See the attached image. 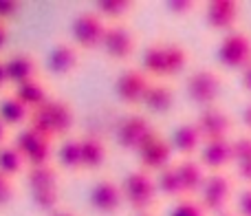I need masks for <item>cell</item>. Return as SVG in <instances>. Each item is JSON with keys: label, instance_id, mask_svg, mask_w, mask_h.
Returning <instances> with one entry per match:
<instances>
[{"label": "cell", "instance_id": "1", "mask_svg": "<svg viewBox=\"0 0 251 216\" xmlns=\"http://www.w3.org/2000/svg\"><path fill=\"white\" fill-rule=\"evenodd\" d=\"M33 130H38L40 135L53 139H64L71 135L75 126V112L73 106L64 100L57 97H49L42 106H38L35 110H31L29 124Z\"/></svg>", "mask_w": 251, "mask_h": 216}, {"label": "cell", "instance_id": "2", "mask_svg": "<svg viewBox=\"0 0 251 216\" xmlns=\"http://www.w3.org/2000/svg\"><path fill=\"white\" fill-rule=\"evenodd\" d=\"M122 194H124V203H128L137 214L150 212V208L154 205L156 196H159L154 174L146 172L141 168L128 172L122 181Z\"/></svg>", "mask_w": 251, "mask_h": 216}, {"label": "cell", "instance_id": "3", "mask_svg": "<svg viewBox=\"0 0 251 216\" xmlns=\"http://www.w3.org/2000/svg\"><path fill=\"white\" fill-rule=\"evenodd\" d=\"M216 57L223 69L245 71L251 64V35L245 29H234L223 35Z\"/></svg>", "mask_w": 251, "mask_h": 216}, {"label": "cell", "instance_id": "4", "mask_svg": "<svg viewBox=\"0 0 251 216\" xmlns=\"http://www.w3.org/2000/svg\"><path fill=\"white\" fill-rule=\"evenodd\" d=\"M11 143L22 155L26 168L53 163V141L49 137H44V135H40L38 130H33L31 126H22Z\"/></svg>", "mask_w": 251, "mask_h": 216}, {"label": "cell", "instance_id": "5", "mask_svg": "<svg viewBox=\"0 0 251 216\" xmlns=\"http://www.w3.org/2000/svg\"><path fill=\"white\" fill-rule=\"evenodd\" d=\"M187 95L196 106L207 108L218 102L223 93V75L216 69H196L187 75Z\"/></svg>", "mask_w": 251, "mask_h": 216}, {"label": "cell", "instance_id": "6", "mask_svg": "<svg viewBox=\"0 0 251 216\" xmlns=\"http://www.w3.org/2000/svg\"><path fill=\"white\" fill-rule=\"evenodd\" d=\"M106 27L108 25L95 11H82L71 22V42L79 51H95L101 47Z\"/></svg>", "mask_w": 251, "mask_h": 216}, {"label": "cell", "instance_id": "7", "mask_svg": "<svg viewBox=\"0 0 251 216\" xmlns=\"http://www.w3.org/2000/svg\"><path fill=\"white\" fill-rule=\"evenodd\" d=\"M201 205L207 214H221L227 210L234 196V181L225 172H207L205 183L201 188Z\"/></svg>", "mask_w": 251, "mask_h": 216}, {"label": "cell", "instance_id": "8", "mask_svg": "<svg viewBox=\"0 0 251 216\" xmlns=\"http://www.w3.org/2000/svg\"><path fill=\"white\" fill-rule=\"evenodd\" d=\"M100 49L106 53V57H110L113 62H126L137 51V33H134L128 25H124V22H119V25H108Z\"/></svg>", "mask_w": 251, "mask_h": 216}, {"label": "cell", "instance_id": "9", "mask_svg": "<svg viewBox=\"0 0 251 216\" xmlns=\"http://www.w3.org/2000/svg\"><path fill=\"white\" fill-rule=\"evenodd\" d=\"M154 133H156V128L152 126V121L146 115L130 112V115H126L117 124V143L124 150L137 152Z\"/></svg>", "mask_w": 251, "mask_h": 216}, {"label": "cell", "instance_id": "10", "mask_svg": "<svg viewBox=\"0 0 251 216\" xmlns=\"http://www.w3.org/2000/svg\"><path fill=\"white\" fill-rule=\"evenodd\" d=\"M137 159H139L141 170H146V172H150V174H156L159 170H163L165 165L172 163V159H174V150H172V146H170V139L154 133L137 150Z\"/></svg>", "mask_w": 251, "mask_h": 216}, {"label": "cell", "instance_id": "11", "mask_svg": "<svg viewBox=\"0 0 251 216\" xmlns=\"http://www.w3.org/2000/svg\"><path fill=\"white\" fill-rule=\"evenodd\" d=\"M93 210L97 214L104 216H113L122 210L124 205V194H122V183L115 181L113 177H101L97 179V183L91 188V194H88Z\"/></svg>", "mask_w": 251, "mask_h": 216}, {"label": "cell", "instance_id": "12", "mask_svg": "<svg viewBox=\"0 0 251 216\" xmlns=\"http://www.w3.org/2000/svg\"><path fill=\"white\" fill-rule=\"evenodd\" d=\"M243 4L238 0H209L205 4V20L212 31L218 33H229L238 29Z\"/></svg>", "mask_w": 251, "mask_h": 216}, {"label": "cell", "instance_id": "13", "mask_svg": "<svg viewBox=\"0 0 251 216\" xmlns=\"http://www.w3.org/2000/svg\"><path fill=\"white\" fill-rule=\"evenodd\" d=\"M150 82L152 80L148 78L141 69L130 66V69L119 73L117 82H115V93H117L122 104L139 106L143 102V97H146V91H148V86H150Z\"/></svg>", "mask_w": 251, "mask_h": 216}, {"label": "cell", "instance_id": "14", "mask_svg": "<svg viewBox=\"0 0 251 216\" xmlns=\"http://www.w3.org/2000/svg\"><path fill=\"white\" fill-rule=\"evenodd\" d=\"M194 124H196V128H199L203 141L205 139L229 137L231 128H234V119H231V115L218 104L201 108V112H199V117L194 119Z\"/></svg>", "mask_w": 251, "mask_h": 216}, {"label": "cell", "instance_id": "15", "mask_svg": "<svg viewBox=\"0 0 251 216\" xmlns=\"http://www.w3.org/2000/svg\"><path fill=\"white\" fill-rule=\"evenodd\" d=\"M199 163L205 168V172H225L227 165L234 163L231 139H205L199 148Z\"/></svg>", "mask_w": 251, "mask_h": 216}, {"label": "cell", "instance_id": "16", "mask_svg": "<svg viewBox=\"0 0 251 216\" xmlns=\"http://www.w3.org/2000/svg\"><path fill=\"white\" fill-rule=\"evenodd\" d=\"M79 66V49L73 42H55L47 55V71L55 78H66Z\"/></svg>", "mask_w": 251, "mask_h": 216}, {"label": "cell", "instance_id": "17", "mask_svg": "<svg viewBox=\"0 0 251 216\" xmlns=\"http://www.w3.org/2000/svg\"><path fill=\"white\" fill-rule=\"evenodd\" d=\"M2 62H4V73H7V84H11L13 88L25 82H31V80H38L40 75L38 60H35V55H31L26 51L13 53Z\"/></svg>", "mask_w": 251, "mask_h": 216}, {"label": "cell", "instance_id": "18", "mask_svg": "<svg viewBox=\"0 0 251 216\" xmlns=\"http://www.w3.org/2000/svg\"><path fill=\"white\" fill-rule=\"evenodd\" d=\"M174 104H176V93H174L172 84L152 80L141 106H146V110L152 112V115H165V112L172 110Z\"/></svg>", "mask_w": 251, "mask_h": 216}, {"label": "cell", "instance_id": "19", "mask_svg": "<svg viewBox=\"0 0 251 216\" xmlns=\"http://www.w3.org/2000/svg\"><path fill=\"white\" fill-rule=\"evenodd\" d=\"M174 165H176L178 181H181V188H183V196H192V199H194L201 192V188H203L205 177H207L205 168L194 157H185V159L176 161Z\"/></svg>", "mask_w": 251, "mask_h": 216}, {"label": "cell", "instance_id": "20", "mask_svg": "<svg viewBox=\"0 0 251 216\" xmlns=\"http://www.w3.org/2000/svg\"><path fill=\"white\" fill-rule=\"evenodd\" d=\"M79 152H82V170H88V172L101 170L108 159V146L100 135H82Z\"/></svg>", "mask_w": 251, "mask_h": 216}, {"label": "cell", "instance_id": "21", "mask_svg": "<svg viewBox=\"0 0 251 216\" xmlns=\"http://www.w3.org/2000/svg\"><path fill=\"white\" fill-rule=\"evenodd\" d=\"M201 143H203V137H201L194 121H181V124L174 128L172 139H170L172 150L178 152L183 159H185V157H194L196 152H199Z\"/></svg>", "mask_w": 251, "mask_h": 216}, {"label": "cell", "instance_id": "22", "mask_svg": "<svg viewBox=\"0 0 251 216\" xmlns=\"http://www.w3.org/2000/svg\"><path fill=\"white\" fill-rule=\"evenodd\" d=\"M25 179L29 192L35 190H49V188H60L62 172L57 170L55 163H44V165H31L25 170Z\"/></svg>", "mask_w": 251, "mask_h": 216}, {"label": "cell", "instance_id": "23", "mask_svg": "<svg viewBox=\"0 0 251 216\" xmlns=\"http://www.w3.org/2000/svg\"><path fill=\"white\" fill-rule=\"evenodd\" d=\"M53 157L57 161V170H66V172H82V152H79V137H69L62 139L60 148L53 150Z\"/></svg>", "mask_w": 251, "mask_h": 216}, {"label": "cell", "instance_id": "24", "mask_svg": "<svg viewBox=\"0 0 251 216\" xmlns=\"http://www.w3.org/2000/svg\"><path fill=\"white\" fill-rule=\"evenodd\" d=\"M137 2L134 0H100L93 4V11L106 22V25H119L128 16H132Z\"/></svg>", "mask_w": 251, "mask_h": 216}, {"label": "cell", "instance_id": "25", "mask_svg": "<svg viewBox=\"0 0 251 216\" xmlns=\"http://www.w3.org/2000/svg\"><path fill=\"white\" fill-rule=\"evenodd\" d=\"M139 69L150 80H165V55H163V40L150 42L141 53V66Z\"/></svg>", "mask_w": 251, "mask_h": 216}, {"label": "cell", "instance_id": "26", "mask_svg": "<svg viewBox=\"0 0 251 216\" xmlns=\"http://www.w3.org/2000/svg\"><path fill=\"white\" fill-rule=\"evenodd\" d=\"M11 95L16 97V100L20 102L22 106L29 108V110H35V108L42 106L44 102L51 97V95H49V86L40 78L38 80H31V82L20 84V86H16Z\"/></svg>", "mask_w": 251, "mask_h": 216}, {"label": "cell", "instance_id": "27", "mask_svg": "<svg viewBox=\"0 0 251 216\" xmlns=\"http://www.w3.org/2000/svg\"><path fill=\"white\" fill-rule=\"evenodd\" d=\"M163 55H165V80L176 78L190 64V51L181 42L163 40Z\"/></svg>", "mask_w": 251, "mask_h": 216}, {"label": "cell", "instance_id": "28", "mask_svg": "<svg viewBox=\"0 0 251 216\" xmlns=\"http://www.w3.org/2000/svg\"><path fill=\"white\" fill-rule=\"evenodd\" d=\"M31 110L26 106H22L13 95H7L0 100V121L4 124V128H22L29 124Z\"/></svg>", "mask_w": 251, "mask_h": 216}, {"label": "cell", "instance_id": "29", "mask_svg": "<svg viewBox=\"0 0 251 216\" xmlns=\"http://www.w3.org/2000/svg\"><path fill=\"white\" fill-rule=\"evenodd\" d=\"M154 183H156V192L161 196H165V199H176V201L183 199V188H181V181H178L174 161L154 174Z\"/></svg>", "mask_w": 251, "mask_h": 216}, {"label": "cell", "instance_id": "30", "mask_svg": "<svg viewBox=\"0 0 251 216\" xmlns=\"http://www.w3.org/2000/svg\"><path fill=\"white\" fill-rule=\"evenodd\" d=\"M26 163L22 159V155L16 150L13 143H2L0 146V174L9 179H16L20 174H25Z\"/></svg>", "mask_w": 251, "mask_h": 216}, {"label": "cell", "instance_id": "31", "mask_svg": "<svg viewBox=\"0 0 251 216\" xmlns=\"http://www.w3.org/2000/svg\"><path fill=\"white\" fill-rule=\"evenodd\" d=\"M31 201H33V208L42 214H51L60 208L62 201V188H49V190H35L31 192Z\"/></svg>", "mask_w": 251, "mask_h": 216}, {"label": "cell", "instance_id": "32", "mask_svg": "<svg viewBox=\"0 0 251 216\" xmlns=\"http://www.w3.org/2000/svg\"><path fill=\"white\" fill-rule=\"evenodd\" d=\"M170 216H207V212L201 205V201L192 199V196H183V199H178L174 203Z\"/></svg>", "mask_w": 251, "mask_h": 216}, {"label": "cell", "instance_id": "33", "mask_svg": "<svg viewBox=\"0 0 251 216\" xmlns=\"http://www.w3.org/2000/svg\"><path fill=\"white\" fill-rule=\"evenodd\" d=\"M163 7H165V11H168L170 16L187 18L201 7V2H196V0H165Z\"/></svg>", "mask_w": 251, "mask_h": 216}, {"label": "cell", "instance_id": "34", "mask_svg": "<svg viewBox=\"0 0 251 216\" xmlns=\"http://www.w3.org/2000/svg\"><path fill=\"white\" fill-rule=\"evenodd\" d=\"M16 199V186H13V179L0 174V210L7 208L9 203H13Z\"/></svg>", "mask_w": 251, "mask_h": 216}, {"label": "cell", "instance_id": "35", "mask_svg": "<svg viewBox=\"0 0 251 216\" xmlns=\"http://www.w3.org/2000/svg\"><path fill=\"white\" fill-rule=\"evenodd\" d=\"M20 9H22L20 0H0V22L7 25L9 20H13L20 13Z\"/></svg>", "mask_w": 251, "mask_h": 216}, {"label": "cell", "instance_id": "36", "mask_svg": "<svg viewBox=\"0 0 251 216\" xmlns=\"http://www.w3.org/2000/svg\"><path fill=\"white\" fill-rule=\"evenodd\" d=\"M238 216H251V186L238 194Z\"/></svg>", "mask_w": 251, "mask_h": 216}, {"label": "cell", "instance_id": "37", "mask_svg": "<svg viewBox=\"0 0 251 216\" xmlns=\"http://www.w3.org/2000/svg\"><path fill=\"white\" fill-rule=\"evenodd\" d=\"M236 172H238V179L240 181H245L247 186H251V155L245 157V159L236 161Z\"/></svg>", "mask_w": 251, "mask_h": 216}, {"label": "cell", "instance_id": "38", "mask_svg": "<svg viewBox=\"0 0 251 216\" xmlns=\"http://www.w3.org/2000/svg\"><path fill=\"white\" fill-rule=\"evenodd\" d=\"M240 73H243V86L247 88V93L251 95V64L245 71H240Z\"/></svg>", "mask_w": 251, "mask_h": 216}, {"label": "cell", "instance_id": "39", "mask_svg": "<svg viewBox=\"0 0 251 216\" xmlns=\"http://www.w3.org/2000/svg\"><path fill=\"white\" fill-rule=\"evenodd\" d=\"M7 40H9V29H7V25H4V22H0V51L4 49Z\"/></svg>", "mask_w": 251, "mask_h": 216}, {"label": "cell", "instance_id": "40", "mask_svg": "<svg viewBox=\"0 0 251 216\" xmlns=\"http://www.w3.org/2000/svg\"><path fill=\"white\" fill-rule=\"evenodd\" d=\"M243 124H245V128L251 133V102L245 106V110H243Z\"/></svg>", "mask_w": 251, "mask_h": 216}, {"label": "cell", "instance_id": "41", "mask_svg": "<svg viewBox=\"0 0 251 216\" xmlns=\"http://www.w3.org/2000/svg\"><path fill=\"white\" fill-rule=\"evenodd\" d=\"M49 216H79V214H75L73 210H66V208H57L55 212H51Z\"/></svg>", "mask_w": 251, "mask_h": 216}, {"label": "cell", "instance_id": "42", "mask_svg": "<svg viewBox=\"0 0 251 216\" xmlns=\"http://www.w3.org/2000/svg\"><path fill=\"white\" fill-rule=\"evenodd\" d=\"M7 86V73H4V62L0 60V91Z\"/></svg>", "mask_w": 251, "mask_h": 216}, {"label": "cell", "instance_id": "43", "mask_svg": "<svg viewBox=\"0 0 251 216\" xmlns=\"http://www.w3.org/2000/svg\"><path fill=\"white\" fill-rule=\"evenodd\" d=\"M7 133H9V130L4 128V124L0 121V146H2V143H7Z\"/></svg>", "mask_w": 251, "mask_h": 216}, {"label": "cell", "instance_id": "44", "mask_svg": "<svg viewBox=\"0 0 251 216\" xmlns=\"http://www.w3.org/2000/svg\"><path fill=\"white\" fill-rule=\"evenodd\" d=\"M216 216H238V214H236V212H227V210H225V212H221V214H216Z\"/></svg>", "mask_w": 251, "mask_h": 216}, {"label": "cell", "instance_id": "45", "mask_svg": "<svg viewBox=\"0 0 251 216\" xmlns=\"http://www.w3.org/2000/svg\"><path fill=\"white\" fill-rule=\"evenodd\" d=\"M137 216H154L152 212H141V214H137Z\"/></svg>", "mask_w": 251, "mask_h": 216}]
</instances>
